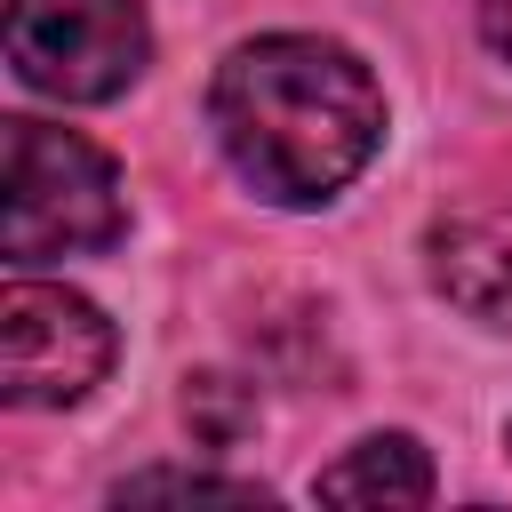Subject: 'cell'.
Segmentation results:
<instances>
[{
	"mask_svg": "<svg viewBox=\"0 0 512 512\" xmlns=\"http://www.w3.org/2000/svg\"><path fill=\"white\" fill-rule=\"evenodd\" d=\"M480 32H488V48L512 64V0H480Z\"/></svg>",
	"mask_w": 512,
	"mask_h": 512,
	"instance_id": "9",
	"label": "cell"
},
{
	"mask_svg": "<svg viewBox=\"0 0 512 512\" xmlns=\"http://www.w3.org/2000/svg\"><path fill=\"white\" fill-rule=\"evenodd\" d=\"M8 192H0V248L8 264H48V256H96L128 232L120 168L48 120H8Z\"/></svg>",
	"mask_w": 512,
	"mask_h": 512,
	"instance_id": "2",
	"label": "cell"
},
{
	"mask_svg": "<svg viewBox=\"0 0 512 512\" xmlns=\"http://www.w3.org/2000/svg\"><path fill=\"white\" fill-rule=\"evenodd\" d=\"M152 56V24L136 0H8V64L32 96L104 104Z\"/></svg>",
	"mask_w": 512,
	"mask_h": 512,
	"instance_id": "3",
	"label": "cell"
},
{
	"mask_svg": "<svg viewBox=\"0 0 512 512\" xmlns=\"http://www.w3.org/2000/svg\"><path fill=\"white\" fill-rule=\"evenodd\" d=\"M424 256H432V288L456 312H472L488 328H512V216H488V208L440 216Z\"/></svg>",
	"mask_w": 512,
	"mask_h": 512,
	"instance_id": "5",
	"label": "cell"
},
{
	"mask_svg": "<svg viewBox=\"0 0 512 512\" xmlns=\"http://www.w3.org/2000/svg\"><path fill=\"white\" fill-rule=\"evenodd\" d=\"M504 448H512V424H504Z\"/></svg>",
	"mask_w": 512,
	"mask_h": 512,
	"instance_id": "10",
	"label": "cell"
},
{
	"mask_svg": "<svg viewBox=\"0 0 512 512\" xmlns=\"http://www.w3.org/2000/svg\"><path fill=\"white\" fill-rule=\"evenodd\" d=\"M184 416H192V432L208 440V448H232V440H248L256 432V384H240V376H192L184 384Z\"/></svg>",
	"mask_w": 512,
	"mask_h": 512,
	"instance_id": "7",
	"label": "cell"
},
{
	"mask_svg": "<svg viewBox=\"0 0 512 512\" xmlns=\"http://www.w3.org/2000/svg\"><path fill=\"white\" fill-rule=\"evenodd\" d=\"M120 504H144V496H216V504H264L256 480H216V472H136L112 488Z\"/></svg>",
	"mask_w": 512,
	"mask_h": 512,
	"instance_id": "8",
	"label": "cell"
},
{
	"mask_svg": "<svg viewBox=\"0 0 512 512\" xmlns=\"http://www.w3.org/2000/svg\"><path fill=\"white\" fill-rule=\"evenodd\" d=\"M312 496H328V504H424L432 496V456L408 432H368L344 464H328L312 480Z\"/></svg>",
	"mask_w": 512,
	"mask_h": 512,
	"instance_id": "6",
	"label": "cell"
},
{
	"mask_svg": "<svg viewBox=\"0 0 512 512\" xmlns=\"http://www.w3.org/2000/svg\"><path fill=\"white\" fill-rule=\"evenodd\" d=\"M112 368V320L48 280L0 288V392L16 408H72Z\"/></svg>",
	"mask_w": 512,
	"mask_h": 512,
	"instance_id": "4",
	"label": "cell"
},
{
	"mask_svg": "<svg viewBox=\"0 0 512 512\" xmlns=\"http://www.w3.org/2000/svg\"><path fill=\"white\" fill-rule=\"evenodd\" d=\"M208 120L224 160L280 208H312L344 192L384 144V96L368 64L312 32H272L232 48L216 64Z\"/></svg>",
	"mask_w": 512,
	"mask_h": 512,
	"instance_id": "1",
	"label": "cell"
}]
</instances>
